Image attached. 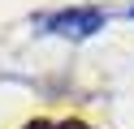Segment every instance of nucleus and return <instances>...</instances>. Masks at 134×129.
Returning a JSON list of instances; mask_svg holds the SVG:
<instances>
[{
  "mask_svg": "<svg viewBox=\"0 0 134 129\" xmlns=\"http://www.w3.org/2000/svg\"><path fill=\"white\" fill-rule=\"evenodd\" d=\"M125 17H130V22H134V4H130V9H125Z\"/></svg>",
  "mask_w": 134,
  "mask_h": 129,
  "instance_id": "f03ea898",
  "label": "nucleus"
},
{
  "mask_svg": "<svg viewBox=\"0 0 134 129\" xmlns=\"http://www.w3.org/2000/svg\"><path fill=\"white\" fill-rule=\"evenodd\" d=\"M43 30L65 34V39H91L95 30H104V13L99 9H61V13L43 17Z\"/></svg>",
  "mask_w": 134,
  "mask_h": 129,
  "instance_id": "f257e3e1",
  "label": "nucleus"
},
{
  "mask_svg": "<svg viewBox=\"0 0 134 129\" xmlns=\"http://www.w3.org/2000/svg\"><path fill=\"white\" fill-rule=\"evenodd\" d=\"M30 129H48V125H43V120H39V125H30Z\"/></svg>",
  "mask_w": 134,
  "mask_h": 129,
  "instance_id": "7ed1b4c3",
  "label": "nucleus"
}]
</instances>
